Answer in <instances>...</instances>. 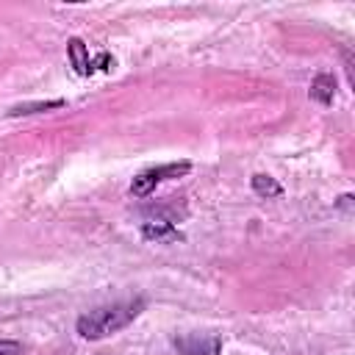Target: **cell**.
<instances>
[{
    "mask_svg": "<svg viewBox=\"0 0 355 355\" xmlns=\"http://www.w3.org/2000/svg\"><path fill=\"white\" fill-rule=\"evenodd\" d=\"M333 94H336V78L330 72H319L311 83V97L319 103V105H330L333 103Z\"/></svg>",
    "mask_w": 355,
    "mask_h": 355,
    "instance_id": "obj_6",
    "label": "cell"
},
{
    "mask_svg": "<svg viewBox=\"0 0 355 355\" xmlns=\"http://www.w3.org/2000/svg\"><path fill=\"white\" fill-rule=\"evenodd\" d=\"M172 347L180 355H219L222 338L214 333H183L172 338Z\"/></svg>",
    "mask_w": 355,
    "mask_h": 355,
    "instance_id": "obj_3",
    "label": "cell"
},
{
    "mask_svg": "<svg viewBox=\"0 0 355 355\" xmlns=\"http://www.w3.org/2000/svg\"><path fill=\"white\" fill-rule=\"evenodd\" d=\"M67 53H69V64H72V69L80 75V78H89L92 72H94V61H92V55H89V47L83 44V39H69V44H67Z\"/></svg>",
    "mask_w": 355,
    "mask_h": 355,
    "instance_id": "obj_5",
    "label": "cell"
},
{
    "mask_svg": "<svg viewBox=\"0 0 355 355\" xmlns=\"http://www.w3.org/2000/svg\"><path fill=\"white\" fill-rule=\"evenodd\" d=\"M141 236L147 241H158V244H172V241H180L183 236L178 233V227L166 219H153V222H144L141 225Z\"/></svg>",
    "mask_w": 355,
    "mask_h": 355,
    "instance_id": "obj_4",
    "label": "cell"
},
{
    "mask_svg": "<svg viewBox=\"0 0 355 355\" xmlns=\"http://www.w3.org/2000/svg\"><path fill=\"white\" fill-rule=\"evenodd\" d=\"M22 352V344L14 341V338H0V355H19Z\"/></svg>",
    "mask_w": 355,
    "mask_h": 355,
    "instance_id": "obj_9",
    "label": "cell"
},
{
    "mask_svg": "<svg viewBox=\"0 0 355 355\" xmlns=\"http://www.w3.org/2000/svg\"><path fill=\"white\" fill-rule=\"evenodd\" d=\"M144 311V300L136 297V300H122V302H111V305H100L89 313H83L78 319V333L89 341H97V338H105L111 333H119L122 327H128L133 319H139V313Z\"/></svg>",
    "mask_w": 355,
    "mask_h": 355,
    "instance_id": "obj_1",
    "label": "cell"
},
{
    "mask_svg": "<svg viewBox=\"0 0 355 355\" xmlns=\"http://www.w3.org/2000/svg\"><path fill=\"white\" fill-rule=\"evenodd\" d=\"M191 169L189 161H172V164H161V166H150L144 172H139L130 183V194L133 197H147L155 191V186H161L164 180H172V178H183L186 172Z\"/></svg>",
    "mask_w": 355,
    "mask_h": 355,
    "instance_id": "obj_2",
    "label": "cell"
},
{
    "mask_svg": "<svg viewBox=\"0 0 355 355\" xmlns=\"http://www.w3.org/2000/svg\"><path fill=\"white\" fill-rule=\"evenodd\" d=\"M61 105H67V100H61V97H55V100H36V103H19V105H14L8 111V116H28V114H42V111H55Z\"/></svg>",
    "mask_w": 355,
    "mask_h": 355,
    "instance_id": "obj_7",
    "label": "cell"
},
{
    "mask_svg": "<svg viewBox=\"0 0 355 355\" xmlns=\"http://www.w3.org/2000/svg\"><path fill=\"white\" fill-rule=\"evenodd\" d=\"M252 191L258 197H280L283 186L275 178H269V175H252Z\"/></svg>",
    "mask_w": 355,
    "mask_h": 355,
    "instance_id": "obj_8",
    "label": "cell"
}]
</instances>
